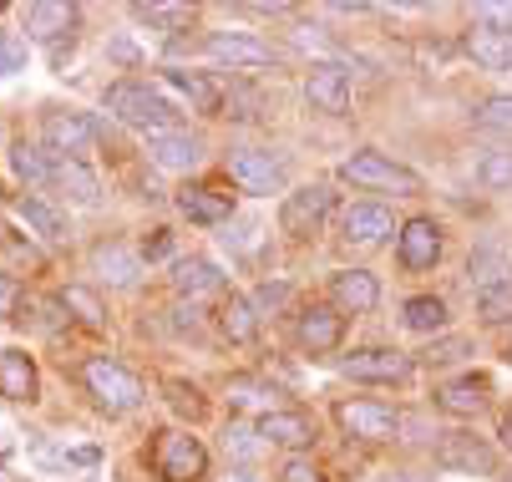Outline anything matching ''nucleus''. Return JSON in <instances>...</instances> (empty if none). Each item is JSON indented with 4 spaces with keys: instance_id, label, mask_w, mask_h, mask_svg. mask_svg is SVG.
Instances as JSON below:
<instances>
[{
    "instance_id": "f257e3e1",
    "label": "nucleus",
    "mask_w": 512,
    "mask_h": 482,
    "mask_svg": "<svg viewBox=\"0 0 512 482\" xmlns=\"http://www.w3.org/2000/svg\"><path fill=\"white\" fill-rule=\"evenodd\" d=\"M107 112L117 117V122H127V127H137V132H173L178 127V107L158 92V87H148V82H112L107 87Z\"/></svg>"
},
{
    "instance_id": "f03ea898",
    "label": "nucleus",
    "mask_w": 512,
    "mask_h": 482,
    "mask_svg": "<svg viewBox=\"0 0 512 482\" xmlns=\"http://www.w3.org/2000/svg\"><path fill=\"white\" fill-rule=\"evenodd\" d=\"M340 178L355 183V188H371V193H396V198L426 188L416 168H406V163H396V158H386V153H376V148H360L355 158H345V163H340Z\"/></svg>"
},
{
    "instance_id": "7ed1b4c3",
    "label": "nucleus",
    "mask_w": 512,
    "mask_h": 482,
    "mask_svg": "<svg viewBox=\"0 0 512 482\" xmlns=\"http://www.w3.org/2000/svg\"><path fill=\"white\" fill-rule=\"evenodd\" d=\"M82 381H87V391L97 396V406L102 411H112V417H127V411H137L142 406V381L122 366V361H112V356H92L87 366H82Z\"/></svg>"
},
{
    "instance_id": "20e7f679",
    "label": "nucleus",
    "mask_w": 512,
    "mask_h": 482,
    "mask_svg": "<svg viewBox=\"0 0 512 482\" xmlns=\"http://www.w3.org/2000/svg\"><path fill=\"white\" fill-rule=\"evenodd\" d=\"M102 127L87 112H71V107H51L41 117V148L51 158H71V163H87V153L97 148Z\"/></svg>"
},
{
    "instance_id": "39448f33",
    "label": "nucleus",
    "mask_w": 512,
    "mask_h": 482,
    "mask_svg": "<svg viewBox=\"0 0 512 482\" xmlns=\"http://www.w3.org/2000/svg\"><path fill=\"white\" fill-rule=\"evenodd\" d=\"M330 214H335V188H330V183H305V188H295V193H284V203H279V229H284L289 239H310Z\"/></svg>"
},
{
    "instance_id": "423d86ee",
    "label": "nucleus",
    "mask_w": 512,
    "mask_h": 482,
    "mask_svg": "<svg viewBox=\"0 0 512 482\" xmlns=\"http://www.w3.org/2000/svg\"><path fill=\"white\" fill-rule=\"evenodd\" d=\"M153 467H158L163 482H198L208 472V447L193 432H158Z\"/></svg>"
},
{
    "instance_id": "0eeeda50",
    "label": "nucleus",
    "mask_w": 512,
    "mask_h": 482,
    "mask_svg": "<svg viewBox=\"0 0 512 482\" xmlns=\"http://www.w3.org/2000/svg\"><path fill=\"white\" fill-rule=\"evenodd\" d=\"M340 376H350V381H376V386H401V381L416 376V361H411L406 351L371 346V351L340 356Z\"/></svg>"
},
{
    "instance_id": "6e6552de",
    "label": "nucleus",
    "mask_w": 512,
    "mask_h": 482,
    "mask_svg": "<svg viewBox=\"0 0 512 482\" xmlns=\"http://www.w3.org/2000/svg\"><path fill=\"white\" fill-rule=\"evenodd\" d=\"M203 51L213 66H229V72H269L274 66V51L249 31H213L203 41Z\"/></svg>"
},
{
    "instance_id": "1a4fd4ad",
    "label": "nucleus",
    "mask_w": 512,
    "mask_h": 482,
    "mask_svg": "<svg viewBox=\"0 0 512 482\" xmlns=\"http://www.w3.org/2000/svg\"><path fill=\"white\" fill-rule=\"evenodd\" d=\"M77 21L82 11L77 6H61V0H36V6H26V36L51 46V56L61 61V51L77 41Z\"/></svg>"
},
{
    "instance_id": "9d476101",
    "label": "nucleus",
    "mask_w": 512,
    "mask_h": 482,
    "mask_svg": "<svg viewBox=\"0 0 512 482\" xmlns=\"http://www.w3.org/2000/svg\"><path fill=\"white\" fill-rule=\"evenodd\" d=\"M335 422L345 437H360V442H391L401 432L396 406H381V401H335Z\"/></svg>"
},
{
    "instance_id": "9b49d317",
    "label": "nucleus",
    "mask_w": 512,
    "mask_h": 482,
    "mask_svg": "<svg viewBox=\"0 0 512 482\" xmlns=\"http://www.w3.org/2000/svg\"><path fill=\"white\" fill-rule=\"evenodd\" d=\"M254 437L269 442V447H284V452L305 457L315 447V422L305 417V411H295V406H274V411H264V417L254 422Z\"/></svg>"
},
{
    "instance_id": "f8f14e48",
    "label": "nucleus",
    "mask_w": 512,
    "mask_h": 482,
    "mask_svg": "<svg viewBox=\"0 0 512 482\" xmlns=\"http://www.w3.org/2000/svg\"><path fill=\"white\" fill-rule=\"evenodd\" d=\"M229 178H234L244 193H254V198L279 193V188H284V158H274V153H264V148H234V153H229Z\"/></svg>"
},
{
    "instance_id": "ddd939ff",
    "label": "nucleus",
    "mask_w": 512,
    "mask_h": 482,
    "mask_svg": "<svg viewBox=\"0 0 512 482\" xmlns=\"http://www.w3.org/2000/svg\"><path fill=\"white\" fill-rule=\"evenodd\" d=\"M305 97H310L315 112L345 117V112H350V77H345V66H340V61H310V72H305Z\"/></svg>"
},
{
    "instance_id": "4468645a",
    "label": "nucleus",
    "mask_w": 512,
    "mask_h": 482,
    "mask_svg": "<svg viewBox=\"0 0 512 482\" xmlns=\"http://www.w3.org/2000/svg\"><path fill=\"white\" fill-rule=\"evenodd\" d=\"M396 234V214L386 209V203H355V209H345L340 219V239L355 244V249H376Z\"/></svg>"
},
{
    "instance_id": "2eb2a0df",
    "label": "nucleus",
    "mask_w": 512,
    "mask_h": 482,
    "mask_svg": "<svg viewBox=\"0 0 512 482\" xmlns=\"http://www.w3.org/2000/svg\"><path fill=\"white\" fill-rule=\"evenodd\" d=\"M330 305L340 315H371L381 305V285L371 269H335L330 274Z\"/></svg>"
},
{
    "instance_id": "dca6fc26",
    "label": "nucleus",
    "mask_w": 512,
    "mask_h": 482,
    "mask_svg": "<svg viewBox=\"0 0 512 482\" xmlns=\"http://www.w3.org/2000/svg\"><path fill=\"white\" fill-rule=\"evenodd\" d=\"M436 462L452 467V472H472V477H497V452L482 437H467V432H447V442L436 447Z\"/></svg>"
},
{
    "instance_id": "f3484780",
    "label": "nucleus",
    "mask_w": 512,
    "mask_h": 482,
    "mask_svg": "<svg viewBox=\"0 0 512 482\" xmlns=\"http://www.w3.org/2000/svg\"><path fill=\"white\" fill-rule=\"evenodd\" d=\"M295 340H300L305 351H315V356L340 351V340H345V315H340L335 305H310V310H300Z\"/></svg>"
},
{
    "instance_id": "a211bd4d",
    "label": "nucleus",
    "mask_w": 512,
    "mask_h": 482,
    "mask_svg": "<svg viewBox=\"0 0 512 482\" xmlns=\"http://www.w3.org/2000/svg\"><path fill=\"white\" fill-rule=\"evenodd\" d=\"M396 254L406 269H431L436 259H442V229H436L431 219H406L396 229Z\"/></svg>"
},
{
    "instance_id": "6ab92c4d",
    "label": "nucleus",
    "mask_w": 512,
    "mask_h": 482,
    "mask_svg": "<svg viewBox=\"0 0 512 482\" xmlns=\"http://www.w3.org/2000/svg\"><path fill=\"white\" fill-rule=\"evenodd\" d=\"M158 82H163L173 97H183L193 112H218V107H224V87H218L213 77H203V72H183V66H163V72H158Z\"/></svg>"
},
{
    "instance_id": "aec40b11",
    "label": "nucleus",
    "mask_w": 512,
    "mask_h": 482,
    "mask_svg": "<svg viewBox=\"0 0 512 482\" xmlns=\"http://www.w3.org/2000/svg\"><path fill=\"white\" fill-rule=\"evenodd\" d=\"M148 153H153V163L168 168V173H188V168L203 163V143H198L193 132H183V127L153 132V137H148Z\"/></svg>"
},
{
    "instance_id": "412c9836",
    "label": "nucleus",
    "mask_w": 512,
    "mask_h": 482,
    "mask_svg": "<svg viewBox=\"0 0 512 482\" xmlns=\"http://www.w3.org/2000/svg\"><path fill=\"white\" fill-rule=\"evenodd\" d=\"M51 188L71 203V209H97V203H102V183H97V173H92L87 163H71V158H56V178H51Z\"/></svg>"
},
{
    "instance_id": "4be33fe9",
    "label": "nucleus",
    "mask_w": 512,
    "mask_h": 482,
    "mask_svg": "<svg viewBox=\"0 0 512 482\" xmlns=\"http://www.w3.org/2000/svg\"><path fill=\"white\" fill-rule=\"evenodd\" d=\"M178 209H183V219H193V224H229L234 219V193H224V188H178Z\"/></svg>"
},
{
    "instance_id": "5701e85b",
    "label": "nucleus",
    "mask_w": 512,
    "mask_h": 482,
    "mask_svg": "<svg viewBox=\"0 0 512 482\" xmlns=\"http://www.w3.org/2000/svg\"><path fill=\"white\" fill-rule=\"evenodd\" d=\"M462 46H467V56L482 66V72H512V36L507 31H492V26H467V36H462Z\"/></svg>"
},
{
    "instance_id": "b1692460",
    "label": "nucleus",
    "mask_w": 512,
    "mask_h": 482,
    "mask_svg": "<svg viewBox=\"0 0 512 482\" xmlns=\"http://www.w3.org/2000/svg\"><path fill=\"white\" fill-rule=\"evenodd\" d=\"M36 391H41L36 361L26 351H0V396L26 406V401H36Z\"/></svg>"
},
{
    "instance_id": "393cba45",
    "label": "nucleus",
    "mask_w": 512,
    "mask_h": 482,
    "mask_svg": "<svg viewBox=\"0 0 512 482\" xmlns=\"http://www.w3.org/2000/svg\"><path fill=\"white\" fill-rule=\"evenodd\" d=\"M92 269L102 274L107 285H117V290H132L142 280V259L127 244H97L92 249Z\"/></svg>"
},
{
    "instance_id": "a878e982",
    "label": "nucleus",
    "mask_w": 512,
    "mask_h": 482,
    "mask_svg": "<svg viewBox=\"0 0 512 482\" xmlns=\"http://www.w3.org/2000/svg\"><path fill=\"white\" fill-rule=\"evenodd\" d=\"M11 173L26 183V193H46L51 178H56V158L41 143H16L11 148Z\"/></svg>"
},
{
    "instance_id": "bb28decb",
    "label": "nucleus",
    "mask_w": 512,
    "mask_h": 482,
    "mask_svg": "<svg viewBox=\"0 0 512 482\" xmlns=\"http://www.w3.org/2000/svg\"><path fill=\"white\" fill-rule=\"evenodd\" d=\"M431 396H436V406H442V411H452V417H477V411H487V381L482 376L442 381Z\"/></svg>"
},
{
    "instance_id": "cd10ccee",
    "label": "nucleus",
    "mask_w": 512,
    "mask_h": 482,
    "mask_svg": "<svg viewBox=\"0 0 512 482\" xmlns=\"http://www.w3.org/2000/svg\"><path fill=\"white\" fill-rule=\"evenodd\" d=\"M16 219H21L31 234L51 239V244H61V239H66V214H61V209H51V203H46L41 193H21V198H16Z\"/></svg>"
},
{
    "instance_id": "c85d7f7f",
    "label": "nucleus",
    "mask_w": 512,
    "mask_h": 482,
    "mask_svg": "<svg viewBox=\"0 0 512 482\" xmlns=\"http://www.w3.org/2000/svg\"><path fill=\"white\" fill-rule=\"evenodd\" d=\"M173 285H178V295L203 300V295L224 290V274H218L213 259H178V264H173Z\"/></svg>"
},
{
    "instance_id": "c756f323",
    "label": "nucleus",
    "mask_w": 512,
    "mask_h": 482,
    "mask_svg": "<svg viewBox=\"0 0 512 482\" xmlns=\"http://www.w3.org/2000/svg\"><path fill=\"white\" fill-rule=\"evenodd\" d=\"M218 330H224L234 346H249V340L259 335V315L244 295H224V305H218Z\"/></svg>"
},
{
    "instance_id": "7c9ffc66",
    "label": "nucleus",
    "mask_w": 512,
    "mask_h": 482,
    "mask_svg": "<svg viewBox=\"0 0 512 482\" xmlns=\"http://www.w3.org/2000/svg\"><path fill=\"white\" fill-rule=\"evenodd\" d=\"M467 274H472V285H477V295H482V290L512 280V259H507L502 249H477L472 264H467Z\"/></svg>"
},
{
    "instance_id": "2f4dec72",
    "label": "nucleus",
    "mask_w": 512,
    "mask_h": 482,
    "mask_svg": "<svg viewBox=\"0 0 512 482\" xmlns=\"http://www.w3.org/2000/svg\"><path fill=\"white\" fill-rule=\"evenodd\" d=\"M406 330H416V335H436V330H447V305L436 300V295H416V300H406Z\"/></svg>"
},
{
    "instance_id": "473e14b6",
    "label": "nucleus",
    "mask_w": 512,
    "mask_h": 482,
    "mask_svg": "<svg viewBox=\"0 0 512 482\" xmlns=\"http://www.w3.org/2000/svg\"><path fill=\"white\" fill-rule=\"evenodd\" d=\"M61 310H71L87 330H107V310H102V300H97L87 285H66V290H61Z\"/></svg>"
},
{
    "instance_id": "72a5a7b5",
    "label": "nucleus",
    "mask_w": 512,
    "mask_h": 482,
    "mask_svg": "<svg viewBox=\"0 0 512 482\" xmlns=\"http://www.w3.org/2000/svg\"><path fill=\"white\" fill-rule=\"evenodd\" d=\"M132 21L153 26V31H188L193 26V6H132Z\"/></svg>"
},
{
    "instance_id": "f704fd0d",
    "label": "nucleus",
    "mask_w": 512,
    "mask_h": 482,
    "mask_svg": "<svg viewBox=\"0 0 512 482\" xmlns=\"http://www.w3.org/2000/svg\"><path fill=\"white\" fill-rule=\"evenodd\" d=\"M477 178H482V188H492V193H512V153H507V148L482 153V158H477Z\"/></svg>"
},
{
    "instance_id": "c9c22d12",
    "label": "nucleus",
    "mask_w": 512,
    "mask_h": 482,
    "mask_svg": "<svg viewBox=\"0 0 512 482\" xmlns=\"http://www.w3.org/2000/svg\"><path fill=\"white\" fill-rule=\"evenodd\" d=\"M477 320L482 325H507L512 320V280H502V285L477 295Z\"/></svg>"
},
{
    "instance_id": "e433bc0d",
    "label": "nucleus",
    "mask_w": 512,
    "mask_h": 482,
    "mask_svg": "<svg viewBox=\"0 0 512 482\" xmlns=\"http://www.w3.org/2000/svg\"><path fill=\"white\" fill-rule=\"evenodd\" d=\"M472 356V340L467 335H442V340H431V346L421 351V366H457V361H467Z\"/></svg>"
},
{
    "instance_id": "4c0bfd02",
    "label": "nucleus",
    "mask_w": 512,
    "mask_h": 482,
    "mask_svg": "<svg viewBox=\"0 0 512 482\" xmlns=\"http://www.w3.org/2000/svg\"><path fill=\"white\" fill-rule=\"evenodd\" d=\"M472 117H477V127H487L497 137H512V97H487Z\"/></svg>"
},
{
    "instance_id": "58836bf2",
    "label": "nucleus",
    "mask_w": 512,
    "mask_h": 482,
    "mask_svg": "<svg viewBox=\"0 0 512 482\" xmlns=\"http://www.w3.org/2000/svg\"><path fill=\"white\" fill-rule=\"evenodd\" d=\"M284 300H289V285H284V280H264V285H259V295H254L249 305H254V315H274Z\"/></svg>"
},
{
    "instance_id": "ea45409f",
    "label": "nucleus",
    "mask_w": 512,
    "mask_h": 482,
    "mask_svg": "<svg viewBox=\"0 0 512 482\" xmlns=\"http://www.w3.org/2000/svg\"><path fill=\"white\" fill-rule=\"evenodd\" d=\"M477 26H492V31L512 36V0H487V6H477Z\"/></svg>"
},
{
    "instance_id": "a19ab883",
    "label": "nucleus",
    "mask_w": 512,
    "mask_h": 482,
    "mask_svg": "<svg viewBox=\"0 0 512 482\" xmlns=\"http://www.w3.org/2000/svg\"><path fill=\"white\" fill-rule=\"evenodd\" d=\"M21 66H26V46H21L16 36H6V31H0V82H6V77H16Z\"/></svg>"
},
{
    "instance_id": "79ce46f5",
    "label": "nucleus",
    "mask_w": 512,
    "mask_h": 482,
    "mask_svg": "<svg viewBox=\"0 0 512 482\" xmlns=\"http://www.w3.org/2000/svg\"><path fill=\"white\" fill-rule=\"evenodd\" d=\"M229 401H239V406H264V411H274L279 401H274V391H264V386H254V381H239L234 391H229ZM259 411V417H264Z\"/></svg>"
},
{
    "instance_id": "37998d69",
    "label": "nucleus",
    "mask_w": 512,
    "mask_h": 482,
    "mask_svg": "<svg viewBox=\"0 0 512 482\" xmlns=\"http://www.w3.org/2000/svg\"><path fill=\"white\" fill-rule=\"evenodd\" d=\"M279 482H325V472H320L310 457H289L284 472H279Z\"/></svg>"
},
{
    "instance_id": "c03bdc74",
    "label": "nucleus",
    "mask_w": 512,
    "mask_h": 482,
    "mask_svg": "<svg viewBox=\"0 0 512 482\" xmlns=\"http://www.w3.org/2000/svg\"><path fill=\"white\" fill-rule=\"evenodd\" d=\"M16 310H21V280L0 274V320H16Z\"/></svg>"
},
{
    "instance_id": "a18cd8bd",
    "label": "nucleus",
    "mask_w": 512,
    "mask_h": 482,
    "mask_svg": "<svg viewBox=\"0 0 512 482\" xmlns=\"http://www.w3.org/2000/svg\"><path fill=\"white\" fill-rule=\"evenodd\" d=\"M158 239H148V259H163L168 254V229H153Z\"/></svg>"
},
{
    "instance_id": "49530a36",
    "label": "nucleus",
    "mask_w": 512,
    "mask_h": 482,
    "mask_svg": "<svg viewBox=\"0 0 512 482\" xmlns=\"http://www.w3.org/2000/svg\"><path fill=\"white\" fill-rule=\"evenodd\" d=\"M497 437H502V447L512 452V417H502V427H497Z\"/></svg>"
},
{
    "instance_id": "de8ad7c7",
    "label": "nucleus",
    "mask_w": 512,
    "mask_h": 482,
    "mask_svg": "<svg viewBox=\"0 0 512 482\" xmlns=\"http://www.w3.org/2000/svg\"><path fill=\"white\" fill-rule=\"evenodd\" d=\"M507 361H512V346H507Z\"/></svg>"
}]
</instances>
